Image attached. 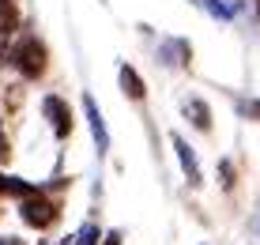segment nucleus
Returning a JSON list of instances; mask_svg holds the SVG:
<instances>
[{"instance_id": "f257e3e1", "label": "nucleus", "mask_w": 260, "mask_h": 245, "mask_svg": "<svg viewBox=\"0 0 260 245\" xmlns=\"http://www.w3.org/2000/svg\"><path fill=\"white\" fill-rule=\"evenodd\" d=\"M0 65H15L23 79H38V76H46V68H49V49H46V42H42V38L23 34L12 49L0 53Z\"/></svg>"}, {"instance_id": "f03ea898", "label": "nucleus", "mask_w": 260, "mask_h": 245, "mask_svg": "<svg viewBox=\"0 0 260 245\" xmlns=\"http://www.w3.org/2000/svg\"><path fill=\"white\" fill-rule=\"evenodd\" d=\"M19 219L26 226H34V230H46V226H53L60 219V211H57L53 200H46L42 193H34V196H23L19 200Z\"/></svg>"}, {"instance_id": "7ed1b4c3", "label": "nucleus", "mask_w": 260, "mask_h": 245, "mask_svg": "<svg viewBox=\"0 0 260 245\" xmlns=\"http://www.w3.org/2000/svg\"><path fill=\"white\" fill-rule=\"evenodd\" d=\"M42 113L49 117L57 140H68V136H72V106L60 95H46V98H42Z\"/></svg>"}, {"instance_id": "20e7f679", "label": "nucleus", "mask_w": 260, "mask_h": 245, "mask_svg": "<svg viewBox=\"0 0 260 245\" xmlns=\"http://www.w3.org/2000/svg\"><path fill=\"white\" fill-rule=\"evenodd\" d=\"M170 143H174L177 159H181V170H185V181H189V189H200V185H204V174H200V166H196V151L189 147V140L174 132V136H170Z\"/></svg>"}, {"instance_id": "39448f33", "label": "nucleus", "mask_w": 260, "mask_h": 245, "mask_svg": "<svg viewBox=\"0 0 260 245\" xmlns=\"http://www.w3.org/2000/svg\"><path fill=\"white\" fill-rule=\"evenodd\" d=\"M83 110H87V121H91V136H94V147H98V155H106V151H110V132H106L102 110H98V102H94L91 95H83Z\"/></svg>"}, {"instance_id": "423d86ee", "label": "nucleus", "mask_w": 260, "mask_h": 245, "mask_svg": "<svg viewBox=\"0 0 260 245\" xmlns=\"http://www.w3.org/2000/svg\"><path fill=\"white\" fill-rule=\"evenodd\" d=\"M158 57H162V65H177V68H189L192 65V45L185 38H170L158 45Z\"/></svg>"}, {"instance_id": "0eeeda50", "label": "nucleus", "mask_w": 260, "mask_h": 245, "mask_svg": "<svg viewBox=\"0 0 260 245\" xmlns=\"http://www.w3.org/2000/svg\"><path fill=\"white\" fill-rule=\"evenodd\" d=\"M117 83H121V90H124V98H132V102H143V98H147V83H143V76H140L132 65H121Z\"/></svg>"}, {"instance_id": "6e6552de", "label": "nucleus", "mask_w": 260, "mask_h": 245, "mask_svg": "<svg viewBox=\"0 0 260 245\" xmlns=\"http://www.w3.org/2000/svg\"><path fill=\"white\" fill-rule=\"evenodd\" d=\"M185 117L192 121V129L211 132V106L204 102V98H189V102H185Z\"/></svg>"}, {"instance_id": "1a4fd4ad", "label": "nucleus", "mask_w": 260, "mask_h": 245, "mask_svg": "<svg viewBox=\"0 0 260 245\" xmlns=\"http://www.w3.org/2000/svg\"><path fill=\"white\" fill-rule=\"evenodd\" d=\"M19 30V4L15 0H0V34Z\"/></svg>"}, {"instance_id": "9d476101", "label": "nucleus", "mask_w": 260, "mask_h": 245, "mask_svg": "<svg viewBox=\"0 0 260 245\" xmlns=\"http://www.w3.org/2000/svg\"><path fill=\"white\" fill-rule=\"evenodd\" d=\"M196 8H204V12H211L215 19H230V15H238V4H222V0H192Z\"/></svg>"}, {"instance_id": "9b49d317", "label": "nucleus", "mask_w": 260, "mask_h": 245, "mask_svg": "<svg viewBox=\"0 0 260 245\" xmlns=\"http://www.w3.org/2000/svg\"><path fill=\"white\" fill-rule=\"evenodd\" d=\"M0 193H8V196H19V200H23V196H34L38 189H34L30 181H23V177H8V174H4V189H0Z\"/></svg>"}, {"instance_id": "f8f14e48", "label": "nucleus", "mask_w": 260, "mask_h": 245, "mask_svg": "<svg viewBox=\"0 0 260 245\" xmlns=\"http://www.w3.org/2000/svg\"><path fill=\"white\" fill-rule=\"evenodd\" d=\"M238 113L245 117V121H260V98H238Z\"/></svg>"}, {"instance_id": "ddd939ff", "label": "nucleus", "mask_w": 260, "mask_h": 245, "mask_svg": "<svg viewBox=\"0 0 260 245\" xmlns=\"http://www.w3.org/2000/svg\"><path fill=\"white\" fill-rule=\"evenodd\" d=\"M234 181H238L234 166H230V159H222V162H219V185H222V189L230 193V189H234Z\"/></svg>"}, {"instance_id": "4468645a", "label": "nucleus", "mask_w": 260, "mask_h": 245, "mask_svg": "<svg viewBox=\"0 0 260 245\" xmlns=\"http://www.w3.org/2000/svg\"><path fill=\"white\" fill-rule=\"evenodd\" d=\"M98 238H102V234H98V226L87 223L83 230H79V238H72V241H76V245H98Z\"/></svg>"}, {"instance_id": "2eb2a0df", "label": "nucleus", "mask_w": 260, "mask_h": 245, "mask_svg": "<svg viewBox=\"0 0 260 245\" xmlns=\"http://www.w3.org/2000/svg\"><path fill=\"white\" fill-rule=\"evenodd\" d=\"M12 159V143H8V136H4V125H0V162H8Z\"/></svg>"}, {"instance_id": "dca6fc26", "label": "nucleus", "mask_w": 260, "mask_h": 245, "mask_svg": "<svg viewBox=\"0 0 260 245\" xmlns=\"http://www.w3.org/2000/svg\"><path fill=\"white\" fill-rule=\"evenodd\" d=\"M98 245H121V230H110V234H102V241Z\"/></svg>"}, {"instance_id": "f3484780", "label": "nucleus", "mask_w": 260, "mask_h": 245, "mask_svg": "<svg viewBox=\"0 0 260 245\" xmlns=\"http://www.w3.org/2000/svg\"><path fill=\"white\" fill-rule=\"evenodd\" d=\"M0 245H26L23 238H0Z\"/></svg>"}, {"instance_id": "a211bd4d", "label": "nucleus", "mask_w": 260, "mask_h": 245, "mask_svg": "<svg viewBox=\"0 0 260 245\" xmlns=\"http://www.w3.org/2000/svg\"><path fill=\"white\" fill-rule=\"evenodd\" d=\"M60 245H72V238H64V241H60Z\"/></svg>"}, {"instance_id": "6ab92c4d", "label": "nucleus", "mask_w": 260, "mask_h": 245, "mask_svg": "<svg viewBox=\"0 0 260 245\" xmlns=\"http://www.w3.org/2000/svg\"><path fill=\"white\" fill-rule=\"evenodd\" d=\"M256 15H260V0H256Z\"/></svg>"}]
</instances>
